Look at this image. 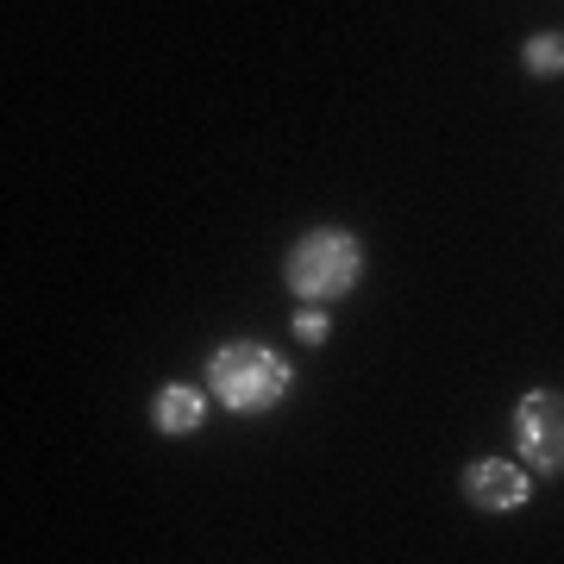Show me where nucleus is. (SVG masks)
I'll list each match as a JSON object with an SVG mask.
<instances>
[{"label":"nucleus","instance_id":"2","mask_svg":"<svg viewBox=\"0 0 564 564\" xmlns=\"http://www.w3.org/2000/svg\"><path fill=\"white\" fill-rule=\"evenodd\" d=\"M207 389H214V408L251 421V414H270V408L289 402L295 364L270 339H220L207 351Z\"/></svg>","mask_w":564,"mask_h":564},{"label":"nucleus","instance_id":"7","mask_svg":"<svg viewBox=\"0 0 564 564\" xmlns=\"http://www.w3.org/2000/svg\"><path fill=\"white\" fill-rule=\"evenodd\" d=\"M333 339V314L326 307H295V345H326Z\"/></svg>","mask_w":564,"mask_h":564},{"label":"nucleus","instance_id":"3","mask_svg":"<svg viewBox=\"0 0 564 564\" xmlns=\"http://www.w3.org/2000/svg\"><path fill=\"white\" fill-rule=\"evenodd\" d=\"M508 426H514V458L533 477H564V389H527Z\"/></svg>","mask_w":564,"mask_h":564},{"label":"nucleus","instance_id":"6","mask_svg":"<svg viewBox=\"0 0 564 564\" xmlns=\"http://www.w3.org/2000/svg\"><path fill=\"white\" fill-rule=\"evenodd\" d=\"M521 69H527L533 82H558V76H564V32H527Z\"/></svg>","mask_w":564,"mask_h":564},{"label":"nucleus","instance_id":"1","mask_svg":"<svg viewBox=\"0 0 564 564\" xmlns=\"http://www.w3.org/2000/svg\"><path fill=\"white\" fill-rule=\"evenodd\" d=\"M364 263H370V251H364L358 232L339 220H321V226H307V232L289 239V251H282V282H289L295 302L333 307L364 282Z\"/></svg>","mask_w":564,"mask_h":564},{"label":"nucleus","instance_id":"5","mask_svg":"<svg viewBox=\"0 0 564 564\" xmlns=\"http://www.w3.org/2000/svg\"><path fill=\"white\" fill-rule=\"evenodd\" d=\"M207 408H214V389L207 383H163L151 395V426H158L163 440H188V433H202Z\"/></svg>","mask_w":564,"mask_h":564},{"label":"nucleus","instance_id":"4","mask_svg":"<svg viewBox=\"0 0 564 564\" xmlns=\"http://www.w3.org/2000/svg\"><path fill=\"white\" fill-rule=\"evenodd\" d=\"M458 489L477 514H521L533 502V470L521 458H477V464H464Z\"/></svg>","mask_w":564,"mask_h":564}]
</instances>
